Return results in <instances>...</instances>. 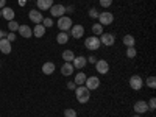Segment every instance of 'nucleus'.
Listing matches in <instances>:
<instances>
[{
	"instance_id": "nucleus-1",
	"label": "nucleus",
	"mask_w": 156,
	"mask_h": 117,
	"mask_svg": "<svg viewBox=\"0 0 156 117\" xmlns=\"http://www.w3.org/2000/svg\"><path fill=\"white\" fill-rule=\"evenodd\" d=\"M75 95H76L78 103L84 105V103H87L89 98H90V90H89L86 86H76V89H75Z\"/></svg>"
},
{
	"instance_id": "nucleus-2",
	"label": "nucleus",
	"mask_w": 156,
	"mask_h": 117,
	"mask_svg": "<svg viewBox=\"0 0 156 117\" xmlns=\"http://www.w3.org/2000/svg\"><path fill=\"white\" fill-rule=\"evenodd\" d=\"M56 25H58V28L61 31H67V30L72 28V19L69 16H61V17H58Z\"/></svg>"
},
{
	"instance_id": "nucleus-3",
	"label": "nucleus",
	"mask_w": 156,
	"mask_h": 117,
	"mask_svg": "<svg viewBox=\"0 0 156 117\" xmlns=\"http://www.w3.org/2000/svg\"><path fill=\"white\" fill-rule=\"evenodd\" d=\"M98 22H100V25H111L112 22H114V16H112V12H109V11H103V12H100L98 14Z\"/></svg>"
},
{
	"instance_id": "nucleus-4",
	"label": "nucleus",
	"mask_w": 156,
	"mask_h": 117,
	"mask_svg": "<svg viewBox=\"0 0 156 117\" xmlns=\"http://www.w3.org/2000/svg\"><path fill=\"white\" fill-rule=\"evenodd\" d=\"M84 45H86V48H89V50H98L101 44H100V39H98L97 36H89V37H86Z\"/></svg>"
},
{
	"instance_id": "nucleus-5",
	"label": "nucleus",
	"mask_w": 156,
	"mask_h": 117,
	"mask_svg": "<svg viewBox=\"0 0 156 117\" xmlns=\"http://www.w3.org/2000/svg\"><path fill=\"white\" fill-rule=\"evenodd\" d=\"M48 11H50V14H51V16H55V17H61V16L66 14V6L61 5V3H58V5H55V3H53Z\"/></svg>"
},
{
	"instance_id": "nucleus-6",
	"label": "nucleus",
	"mask_w": 156,
	"mask_h": 117,
	"mask_svg": "<svg viewBox=\"0 0 156 117\" xmlns=\"http://www.w3.org/2000/svg\"><path fill=\"white\" fill-rule=\"evenodd\" d=\"M114 42H115L114 34H111V33H101L100 34V44L106 45V47H111Z\"/></svg>"
},
{
	"instance_id": "nucleus-7",
	"label": "nucleus",
	"mask_w": 156,
	"mask_h": 117,
	"mask_svg": "<svg viewBox=\"0 0 156 117\" xmlns=\"http://www.w3.org/2000/svg\"><path fill=\"white\" fill-rule=\"evenodd\" d=\"M142 86H144V80H142L139 75H133L131 78H129V87L131 89L139 90V89H142Z\"/></svg>"
},
{
	"instance_id": "nucleus-8",
	"label": "nucleus",
	"mask_w": 156,
	"mask_h": 117,
	"mask_svg": "<svg viewBox=\"0 0 156 117\" xmlns=\"http://www.w3.org/2000/svg\"><path fill=\"white\" fill-rule=\"evenodd\" d=\"M95 67H97V72L101 73V75H105V73L109 72V64H108L106 59H98L95 62Z\"/></svg>"
},
{
	"instance_id": "nucleus-9",
	"label": "nucleus",
	"mask_w": 156,
	"mask_h": 117,
	"mask_svg": "<svg viewBox=\"0 0 156 117\" xmlns=\"http://www.w3.org/2000/svg\"><path fill=\"white\" fill-rule=\"evenodd\" d=\"M84 86L89 89V90H94L100 86V80L97 76H87L86 78V81H84Z\"/></svg>"
},
{
	"instance_id": "nucleus-10",
	"label": "nucleus",
	"mask_w": 156,
	"mask_h": 117,
	"mask_svg": "<svg viewBox=\"0 0 156 117\" xmlns=\"http://www.w3.org/2000/svg\"><path fill=\"white\" fill-rule=\"evenodd\" d=\"M28 17H30V20H31V22H34V25H36V23H41V22H42V19H44L39 9H30Z\"/></svg>"
},
{
	"instance_id": "nucleus-11",
	"label": "nucleus",
	"mask_w": 156,
	"mask_h": 117,
	"mask_svg": "<svg viewBox=\"0 0 156 117\" xmlns=\"http://www.w3.org/2000/svg\"><path fill=\"white\" fill-rule=\"evenodd\" d=\"M11 50H12V47H11V42L8 41V39L6 37L0 39V51H2L3 55H9Z\"/></svg>"
},
{
	"instance_id": "nucleus-12",
	"label": "nucleus",
	"mask_w": 156,
	"mask_h": 117,
	"mask_svg": "<svg viewBox=\"0 0 156 117\" xmlns=\"http://www.w3.org/2000/svg\"><path fill=\"white\" fill-rule=\"evenodd\" d=\"M148 111V105H147V101L144 100H137L134 103V112L136 114H142V112H147Z\"/></svg>"
},
{
	"instance_id": "nucleus-13",
	"label": "nucleus",
	"mask_w": 156,
	"mask_h": 117,
	"mask_svg": "<svg viewBox=\"0 0 156 117\" xmlns=\"http://www.w3.org/2000/svg\"><path fill=\"white\" fill-rule=\"evenodd\" d=\"M83 34H84V27L83 25H72V37H75V39H80V37H83Z\"/></svg>"
},
{
	"instance_id": "nucleus-14",
	"label": "nucleus",
	"mask_w": 156,
	"mask_h": 117,
	"mask_svg": "<svg viewBox=\"0 0 156 117\" xmlns=\"http://www.w3.org/2000/svg\"><path fill=\"white\" fill-rule=\"evenodd\" d=\"M0 11H2V16L9 22V20H14V9H12V8H9V6H3L2 9H0Z\"/></svg>"
},
{
	"instance_id": "nucleus-15",
	"label": "nucleus",
	"mask_w": 156,
	"mask_h": 117,
	"mask_svg": "<svg viewBox=\"0 0 156 117\" xmlns=\"http://www.w3.org/2000/svg\"><path fill=\"white\" fill-rule=\"evenodd\" d=\"M19 34L22 36V37H25V39H28V37H31L33 36V31H31V28L28 27V25H19Z\"/></svg>"
},
{
	"instance_id": "nucleus-16",
	"label": "nucleus",
	"mask_w": 156,
	"mask_h": 117,
	"mask_svg": "<svg viewBox=\"0 0 156 117\" xmlns=\"http://www.w3.org/2000/svg\"><path fill=\"white\" fill-rule=\"evenodd\" d=\"M86 64H87V59L84 56H75V59L72 61V66L75 69H83Z\"/></svg>"
},
{
	"instance_id": "nucleus-17",
	"label": "nucleus",
	"mask_w": 156,
	"mask_h": 117,
	"mask_svg": "<svg viewBox=\"0 0 156 117\" xmlns=\"http://www.w3.org/2000/svg\"><path fill=\"white\" fill-rule=\"evenodd\" d=\"M37 8L39 11H47L51 8V5H53V0H37Z\"/></svg>"
},
{
	"instance_id": "nucleus-18",
	"label": "nucleus",
	"mask_w": 156,
	"mask_h": 117,
	"mask_svg": "<svg viewBox=\"0 0 156 117\" xmlns=\"http://www.w3.org/2000/svg\"><path fill=\"white\" fill-rule=\"evenodd\" d=\"M73 70H75V67L72 66V62H64V64H62V67H61V73H62V75H66V76L72 75Z\"/></svg>"
},
{
	"instance_id": "nucleus-19",
	"label": "nucleus",
	"mask_w": 156,
	"mask_h": 117,
	"mask_svg": "<svg viewBox=\"0 0 156 117\" xmlns=\"http://www.w3.org/2000/svg\"><path fill=\"white\" fill-rule=\"evenodd\" d=\"M31 31H33V34L36 37H42L45 34V27H44L42 23H36L34 25V30H31Z\"/></svg>"
},
{
	"instance_id": "nucleus-20",
	"label": "nucleus",
	"mask_w": 156,
	"mask_h": 117,
	"mask_svg": "<svg viewBox=\"0 0 156 117\" xmlns=\"http://www.w3.org/2000/svg\"><path fill=\"white\" fill-rule=\"evenodd\" d=\"M86 73L84 72H78L76 75H75V80H73V83L76 84V86H84V81H86Z\"/></svg>"
},
{
	"instance_id": "nucleus-21",
	"label": "nucleus",
	"mask_w": 156,
	"mask_h": 117,
	"mask_svg": "<svg viewBox=\"0 0 156 117\" xmlns=\"http://www.w3.org/2000/svg\"><path fill=\"white\" fill-rule=\"evenodd\" d=\"M67 41H69V34L66 31H59L56 34V42L58 44H67Z\"/></svg>"
},
{
	"instance_id": "nucleus-22",
	"label": "nucleus",
	"mask_w": 156,
	"mask_h": 117,
	"mask_svg": "<svg viewBox=\"0 0 156 117\" xmlns=\"http://www.w3.org/2000/svg\"><path fill=\"white\" fill-rule=\"evenodd\" d=\"M62 59L66 61V62H72L75 59V53L72 50H64L62 51Z\"/></svg>"
},
{
	"instance_id": "nucleus-23",
	"label": "nucleus",
	"mask_w": 156,
	"mask_h": 117,
	"mask_svg": "<svg viewBox=\"0 0 156 117\" xmlns=\"http://www.w3.org/2000/svg\"><path fill=\"white\" fill-rule=\"evenodd\" d=\"M42 72L45 75H51V73L55 72V64L53 62H45L44 66H42Z\"/></svg>"
},
{
	"instance_id": "nucleus-24",
	"label": "nucleus",
	"mask_w": 156,
	"mask_h": 117,
	"mask_svg": "<svg viewBox=\"0 0 156 117\" xmlns=\"http://www.w3.org/2000/svg\"><path fill=\"white\" fill-rule=\"evenodd\" d=\"M123 44H125L126 47H134V45H136V39H134V36H131V34L123 36Z\"/></svg>"
},
{
	"instance_id": "nucleus-25",
	"label": "nucleus",
	"mask_w": 156,
	"mask_h": 117,
	"mask_svg": "<svg viewBox=\"0 0 156 117\" xmlns=\"http://www.w3.org/2000/svg\"><path fill=\"white\" fill-rule=\"evenodd\" d=\"M136 55H137V50H136V47H126V58H129V59H134V58H136Z\"/></svg>"
},
{
	"instance_id": "nucleus-26",
	"label": "nucleus",
	"mask_w": 156,
	"mask_h": 117,
	"mask_svg": "<svg viewBox=\"0 0 156 117\" xmlns=\"http://www.w3.org/2000/svg\"><path fill=\"white\" fill-rule=\"evenodd\" d=\"M92 33H94V34H101V33H103V25L94 23V25H92Z\"/></svg>"
},
{
	"instance_id": "nucleus-27",
	"label": "nucleus",
	"mask_w": 156,
	"mask_h": 117,
	"mask_svg": "<svg viewBox=\"0 0 156 117\" xmlns=\"http://www.w3.org/2000/svg\"><path fill=\"white\" fill-rule=\"evenodd\" d=\"M8 27H9V31H11V33H14V31L19 30V23L14 22V20H9V22H8Z\"/></svg>"
},
{
	"instance_id": "nucleus-28",
	"label": "nucleus",
	"mask_w": 156,
	"mask_h": 117,
	"mask_svg": "<svg viewBox=\"0 0 156 117\" xmlns=\"http://www.w3.org/2000/svg\"><path fill=\"white\" fill-rule=\"evenodd\" d=\"M147 86H148L150 89H154V87H156V78H154V76H148V78H147Z\"/></svg>"
},
{
	"instance_id": "nucleus-29",
	"label": "nucleus",
	"mask_w": 156,
	"mask_h": 117,
	"mask_svg": "<svg viewBox=\"0 0 156 117\" xmlns=\"http://www.w3.org/2000/svg\"><path fill=\"white\" fill-rule=\"evenodd\" d=\"M64 117H76V111L73 108H69L64 111Z\"/></svg>"
},
{
	"instance_id": "nucleus-30",
	"label": "nucleus",
	"mask_w": 156,
	"mask_h": 117,
	"mask_svg": "<svg viewBox=\"0 0 156 117\" xmlns=\"http://www.w3.org/2000/svg\"><path fill=\"white\" fill-rule=\"evenodd\" d=\"M147 105H148V111H154V109H156V98H154V97H151V98H150V101L147 103Z\"/></svg>"
},
{
	"instance_id": "nucleus-31",
	"label": "nucleus",
	"mask_w": 156,
	"mask_h": 117,
	"mask_svg": "<svg viewBox=\"0 0 156 117\" xmlns=\"http://www.w3.org/2000/svg\"><path fill=\"white\" fill-rule=\"evenodd\" d=\"M42 25L45 28H50V27H53V20H51L50 17H45V19H42Z\"/></svg>"
},
{
	"instance_id": "nucleus-32",
	"label": "nucleus",
	"mask_w": 156,
	"mask_h": 117,
	"mask_svg": "<svg viewBox=\"0 0 156 117\" xmlns=\"http://www.w3.org/2000/svg\"><path fill=\"white\" fill-rule=\"evenodd\" d=\"M98 14H100V12L97 11V8H90V9H89V17H90V19H97Z\"/></svg>"
},
{
	"instance_id": "nucleus-33",
	"label": "nucleus",
	"mask_w": 156,
	"mask_h": 117,
	"mask_svg": "<svg viewBox=\"0 0 156 117\" xmlns=\"http://www.w3.org/2000/svg\"><path fill=\"white\" fill-rule=\"evenodd\" d=\"M100 5H101L103 8H109V6L112 5V0H100Z\"/></svg>"
},
{
	"instance_id": "nucleus-34",
	"label": "nucleus",
	"mask_w": 156,
	"mask_h": 117,
	"mask_svg": "<svg viewBox=\"0 0 156 117\" xmlns=\"http://www.w3.org/2000/svg\"><path fill=\"white\" fill-rule=\"evenodd\" d=\"M5 37L8 39L9 42H12V41H14V39H16V34H14V33H9V34H6Z\"/></svg>"
},
{
	"instance_id": "nucleus-35",
	"label": "nucleus",
	"mask_w": 156,
	"mask_h": 117,
	"mask_svg": "<svg viewBox=\"0 0 156 117\" xmlns=\"http://www.w3.org/2000/svg\"><path fill=\"white\" fill-rule=\"evenodd\" d=\"M67 89H70V90H75V89H76V84H75L73 81H69V83H67Z\"/></svg>"
},
{
	"instance_id": "nucleus-36",
	"label": "nucleus",
	"mask_w": 156,
	"mask_h": 117,
	"mask_svg": "<svg viewBox=\"0 0 156 117\" xmlns=\"http://www.w3.org/2000/svg\"><path fill=\"white\" fill-rule=\"evenodd\" d=\"M86 59H87V62H92V64L97 62V58H95V56H89V58H86Z\"/></svg>"
},
{
	"instance_id": "nucleus-37",
	"label": "nucleus",
	"mask_w": 156,
	"mask_h": 117,
	"mask_svg": "<svg viewBox=\"0 0 156 117\" xmlns=\"http://www.w3.org/2000/svg\"><path fill=\"white\" fill-rule=\"evenodd\" d=\"M75 11V8L70 5V6H66V12H69V14H70V12H73Z\"/></svg>"
},
{
	"instance_id": "nucleus-38",
	"label": "nucleus",
	"mask_w": 156,
	"mask_h": 117,
	"mask_svg": "<svg viewBox=\"0 0 156 117\" xmlns=\"http://www.w3.org/2000/svg\"><path fill=\"white\" fill-rule=\"evenodd\" d=\"M6 6V0H0V8H3Z\"/></svg>"
},
{
	"instance_id": "nucleus-39",
	"label": "nucleus",
	"mask_w": 156,
	"mask_h": 117,
	"mask_svg": "<svg viewBox=\"0 0 156 117\" xmlns=\"http://www.w3.org/2000/svg\"><path fill=\"white\" fill-rule=\"evenodd\" d=\"M5 36H6V34H5V33H3V31H2V30H0V39H3V37H5Z\"/></svg>"
},
{
	"instance_id": "nucleus-40",
	"label": "nucleus",
	"mask_w": 156,
	"mask_h": 117,
	"mask_svg": "<svg viewBox=\"0 0 156 117\" xmlns=\"http://www.w3.org/2000/svg\"><path fill=\"white\" fill-rule=\"evenodd\" d=\"M19 3L20 5H25V0H19Z\"/></svg>"
},
{
	"instance_id": "nucleus-41",
	"label": "nucleus",
	"mask_w": 156,
	"mask_h": 117,
	"mask_svg": "<svg viewBox=\"0 0 156 117\" xmlns=\"http://www.w3.org/2000/svg\"><path fill=\"white\" fill-rule=\"evenodd\" d=\"M133 117H140V114H134V115H133Z\"/></svg>"
},
{
	"instance_id": "nucleus-42",
	"label": "nucleus",
	"mask_w": 156,
	"mask_h": 117,
	"mask_svg": "<svg viewBox=\"0 0 156 117\" xmlns=\"http://www.w3.org/2000/svg\"><path fill=\"white\" fill-rule=\"evenodd\" d=\"M0 17H2V11H0Z\"/></svg>"
}]
</instances>
